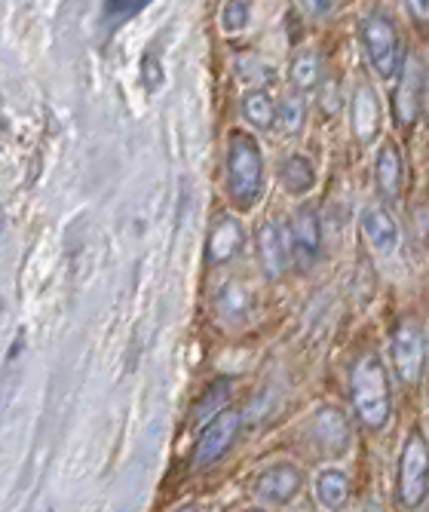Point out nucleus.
<instances>
[{
    "label": "nucleus",
    "mask_w": 429,
    "mask_h": 512,
    "mask_svg": "<svg viewBox=\"0 0 429 512\" xmlns=\"http://www.w3.org/2000/svg\"><path fill=\"white\" fill-rule=\"evenodd\" d=\"M246 227L240 218H233V215H218L212 221V230H209V237H206V258L209 264H230L236 255H240L246 249Z\"/></svg>",
    "instance_id": "nucleus-11"
},
{
    "label": "nucleus",
    "mask_w": 429,
    "mask_h": 512,
    "mask_svg": "<svg viewBox=\"0 0 429 512\" xmlns=\"http://www.w3.org/2000/svg\"><path fill=\"white\" fill-rule=\"evenodd\" d=\"M141 0H132V4H105V16L108 19H129V16H135V13H141Z\"/></svg>",
    "instance_id": "nucleus-27"
},
{
    "label": "nucleus",
    "mask_w": 429,
    "mask_h": 512,
    "mask_svg": "<svg viewBox=\"0 0 429 512\" xmlns=\"http://www.w3.org/2000/svg\"><path fill=\"white\" fill-rule=\"evenodd\" d=\"M304 7H307L310 16H325V13H331V7H335V4H304Z\"/></svg>",
    "instance_id": "nucleus-28"
},
{
    "label": "nucleus",
    "mask_w": 429,
    "mask_h": 512,
    "mask_svg": "<svg viewBox=\"0 0 429 512\" xmlns=\"http://www.w3.org/2000/svg\"><path fill=\"white\" fill-rule=\"evenodd\" d=\"M233 68H236V74H240V80H243V83H264V80L270 83V77H273V71H270L258 56H252V53L236 56Z\"/></svg>",
    "instance_id": "nucleus-23"
},
{
    "label": "nucleus",
    "mask_w": 429,
    "mask_h": 512,
    "mask_svg": "<svg viewBox=\"0 0 429 512\" xmlns=\"http://www.w3.org/2000/svg\"><path fill=\"white\" fill-rule=\"evenodd\" d=\"M249 25V4H240V0H230L221 10V28L227 34H240Z\"/></svg>",
    "instance_id": "nucleus-24"
},
{
    "label": "nucleus",
    "mask_w": 429,
    "mask_h": 512,
    "mask_svg": "<svg viewBox=\"0 0 429 512\" xmlns=\"http://www.w3.org/2000/svg\"><path fill=\"white\" fill-rule=\"evenodd\" d=\"M289 80L295 86V92H313L322 86V59L316 53H298L292 68H289Z\"/></svg>",
    "instance_id": "nucleus-20"
},
{
    "label": "nucleus",
    "mask_w": 429,
    "mask_h": 512,
    "mask_svg": "<svg viewBox=\"0 0 429 512\" xmlns=\"http://www.w3.org/2000/svg\"><path fill=\"white\" fill-rule=\"evenodd\" d=\"M243 512H267L264 506H249V509H243Z\"/></svg>",
    "instance_id": "nucleus-32"
},
{
    "label": "nucleus",
    "mask_w": 429,
    "mask_h": 512,
    "mask_svg": "<svg viewBox=\"0 0 429 512\" xmlns=\"http://www.w3.org/2000/svg\"><path fill=\"white\" fill-rule=\"evenodd\" d=\"M423 80L426 68L417 59H408L393 92V117L402 129H411L423 114Z\"/></svg>",
    "instance_id": "nucleus-8"
},
{
    "label": "nucleus",
    "mask_w": 429,
    "mask_h": 512,
    "mask_svg": "<svg viewBox=\"0 0 429 512\" xmlns=\"http://www.w3.org/2000/svg\"><path fill=\"white\" fill-rule=\"evenodd\" d=\"M310 445H316L319 454L325 457H341L350 445V421L341 408H319L313 421L307 424Z\"/></svg>",
    "instance_id": "nucleus-9"
},
{
    "label": "nucleus",
    "mask_w": 429,
    "mask_h": 512,
    "mask_svg": "<svg viewBox=\"0 0 429 512\" xmlns=\"http://www.w3.org/2000/svg\"><path fill=\"white\" fill-rule=\"evenodd\" d=\"M276 178H279V184H282L285 191L295 194V197H301V194L313 191V184H316V169H313V163H310L307 157L292 154V157H285V160L279 163Z\"/></svg>",
    "instance_id": "nucleus-16"
},
{
    "label": "nucleus",
    "mask_w": 429,
    "mask_h": 512,
    "mask_svg": "<svg viewBox=\"0 0 429 512\" xmlns=\"http://www.w3.org/2000/svg\"><path fill=\"white\" fill-rule=\"evenodd\" d=\"M175 512H197V506H194V503H184V506H178Z\"/></svg>",
    "instance_id": "nucleus-31"
},
{
    "label": "nucleus",
    "mask_w": 429,
    "mask_h": 512,
    "mask_svg": "<svg viewBox=\"0 0 429 512\" xmlns=\"http://www.w3.org/2000/svg\"><path fill=\"white\" fill-rule=\"evenodd\" d=\"M304 488V473L295 463H273L255 479V497L273 506L292 503Z\"/></svg>",
    "instance_id": "nucleus-10"
},
{
    "label": "nucleus",
    "mask_w": 429,
    "mask_h": 512,
    "mask_svg": "<svg viewBox=\"0 0 429 512\" xmlns=\"http://www.w3.org/2000/svg\"><path fill=\"white\" fill-rule=\"evenodd\" d=\"M374 184L384 200H399L405 184V160L396 142H384L374 160Z\"/></svg>",
    "instance_id": "nucleus-15"
},
{
    "label": "nucleus",
    "mask_w": 429,
    "mask_h": 512,
    "mask_svg": "<svg viewBox=\"0 0 429 512\" xmlns=\"http://www.w3.org/2000/svg\"><path fill=\"white\" fill-rule=\"evenodd\" d=\"M227 191L233 206L243 212L255 209L264 194V157L258 142L243 129L227 138Z\"/></svg>",
    "instance_id": "nucleus-2"
},
{
    "label": "nucleus",
    "mask_w": 429,
    "mask_h": 512,
    "mask_svg": "<svg viewBox=\"0 0 429 512\" xmlns=\"http://www.w3.org/2000/svg\"><path fill=\"white\" fill-rule=\"evenodd\" d=\"M359 227H362L365 240L371 243V249L380 252V255H393L399 249V243H402L399 221L384 206H365L362 215H359Z\"/></svg>",
    "instance_id": "nucleus-13"
},
{
    "label": "nucleus",
    "mask_w": 429,
    "mask_h": 512,
    "mask_svg": "<svg viewBox=\"0 0 429 512\" xmlns=\"http://www.w3.org/2000/svg\"><path fill=\"white\" fill-rule=\"evenodd\" d=\"M307 123V102L301 92H289L282 102H279V129L282 132H301Z\"/></svg>",
    "instance_id": "nucleus-22"
},
{
    "label": "nucleus",
    "mask_w": 429,
    "mask_h": 512,
    "mask_svg": "<svg viewBox=\"0 0 429 512\" xmlns=\"http://www.w3.org/2000/svg\"><path fill=\"white\" fill-rule=\"evenodd\" d=\"M426 356H429V344L420 332V325L414 319H402L393 329V338H390L393 371L399 375L402 384H417L423 378Z\"/></svg>",
    "instance_id": "nucleus-5"
},
{
    "label": "nucleus",
    "mask_w": 429,
    "mask_h": 512,
    "mask_svg": "<svg viewBox=\"0 0 429 512\" xmlns=\"http://www.w3.org/2000/svg\"><path fill=\"white\" fill-rule=\"evenodd\" d=\"M240 111H243L246 123L255 126V129H273L279 123V102L270 96L267 89L246 92L243 102H240Z\"/></svg>",
    "instance_id": "nucleus-18"
},
{
    "label": "nucleus",
    "mask_w": 429,
    "mask_h": 512,
    "mask_svg": "<svg viewBox=\"0 0 429 512\" xmlns=\"http://www.w3.org/2000/svg\"><path fill=\"white\" fill-rule=\"evenodd\" d=\"M411 22L417 28H423V34H429V0H411V4H405Z\"/></svg>",
    "instance_id": "nucleus-25"
},
{
    "label": "nucleus",
    "mask_w": 429,
    "mask_h": 512,
    "mask_svg": "<svg viewBox=\"0 0 429 512\" xmlns=\"http://www.w3.org/2000/svg\"><path fill=\"white\" fill-rule=\"evenodd\" d=\"M350 476L344 473V470H338V467H328V470H322L319 473V479H316V500L325 506V509H331V512H338V509H344L347 506V500H350Z\"/></svg>",
    "instance_id": "nucleus-17"
},
{
    "label": "nucleus",
    "mask_w": 429,
    "mask_h": 512,
    "mask_svg": "<svg viewBox=\"0 0 429 512\" xmlns=\"http://www.w3.org/2000/svg\"><path fill=\"white\" fill-rule=\"evenodd\" d=\"M255 249H258V264L267 279H276L285 273L292 258L289 234H282V227L276 221H261L258 234H255Z\"/></svg>",
    "instance_id": "nucleus-12"
},
{
    "label": "nucleus",
    "mask_w": 429,
    "mask_h": 512,
    "mask_svg": "<svg viewBox=\"0 0 429 512\" xmlns=\"http://www.w3.org/2000/svg\"><path fill=\"white\" fill-rule=\"evenodd\" d=\"M359 512H387V509H384V506H380L377 500H368V503H365V506H362Z\"/></svg>",
    "instance_id": "nucleus-29"
},
{
    "label": "nucleus",
    "mask_w": 429,
    "mask_h": 512,
    "mask_svg": "<svg viewBox=\"0 0 429 512\" xmlns=\"http://www.w3.org/2000/svg\"><path fill=\"white\" fill-rule=\"evenodd\" d=\"M230 378H221V381H212L206 390H203V396H200V402L194 405V411H190V421H194V424H200V421H212V417L215 414H221L224 408V402L230 399Z\"/></svg>",
    "instance_id": "nucleus-21"
},
{
    "label": "nucleus",
    "mask_w": 429,
    "mask_h": 512,
    "mask_svg": "<svg viewBox=\"0 0 429 512\" xmlns=\"http://www.w3.org/2000/svg\"><path fill=\"white\" fill-rule=\"evenodd\" d=\"M141 77H145L148 89H160V83H163V68H160L157 56H145V62H141Z\"/></svg>",
    "instance_id": "nucleus-26"
},
{
    "label": "nucleus",
    "mask_w": 429,
    "mask_h": 512,
    "mask_svg": "<svg viewBox=\"0 0 429 512\" xmlns=\"http://www.w3.org/2000/svg\"><path fill=\"white\" fill-rule=\"evenodd\" d=\"M350 126H353V135L359 138L362 145H371L377 132H380V99L374 86L368 83H359L353 89V99H350Z\"/></svg>",
    "instance_id": "nucleus-14"
},
{
    "label": "nucleus",
    "mask_w": 429,
    "mask_h": 512,
    "mask_svg": "<svg viewBox=\"0 0 429 512\" xmlns=\"http://www.w3.org/2000/svg\"><path fill=\"white\" fill-rule=\"evenodd\" d=\"M243 427V414L236 408H224L221 414H215L212 421L203 427L197 448H194V470H206L212 463H218L240 436Z\"/></svg>",
    "instance_id": "nucleus-6"
},
{
    "label": "nucleus",
    "mask_w": 429,
    "mask_h": 512,
    "mask_svg": "<svg viewBox=\"0 0 429 512\" xmlns=\"http://www.w3.org/2000/svg\"><path fill=\"white\" fill-rule=\"evenodd\" d=\"M429 497V442L423 430H411L396 467V500L405 509H420Z\"/></svg>",
    "instance_id": "nucleus-4"
},
{
    "label": "nucleus",
    "mask_w": 429,
    "mask_h": 512,
    "mask_svg": "<svg viewBox=\"0 0 429 512\" xmlns=\"http://www.w3.org/2000/svg\"><path fill=\"white\" fill-rule=\"evenodd\" d=\"M249 310H252V304H249V292H246L243 286L227 283V286L218 289V295H215V313H218L227 325H240V322H246V319H249Z\"/></svg>",
    "instance_id": "nucleus-19"
},
{
    "label": "nucleus",
    "mask_w": 429,
    "mask_h": 512,
    "mask_svg": "<svg viewBox=\"0 0 429 512\" xmlns=\"http://www.w3.org/2000/svg\"><path fill=\"white\" fill-rule=\"evenodd\" d=\"M423 108L429 111V68H426V80H423Z\"/></svg>",
    "instance_id": "nucleus-30"
},
{
    "label": "nucleus",
    "mask_w": 429,
    "mask_h": 512,
    "mask_svg": "<svg viewBox=\"0 0 429 512\" xmlns=\"http://www.w3.org/2000/svg\"><path fill=\"white\" fill-rule=\"evenodd\" d=\"M289 246L292 258L298 261L301 270H310L319 255H322V218L319 209L310 203H301L289 221Z\"/></svg>",
    "instance_id": "nucleus-7"
},
{
    "label": "nucleus",
    "mask_w": 429,
    "mask_h": 512,
    "mask_svg": "<svg viewBox=\"0 0 429 512\" xmlns=\"http://www.w3.org/2000/svg\"><path fill=\"white\" fill-rule=\"evenodd\" d=\"M359 37H362V50L371 62V68L377 71L380 80H396L405 68V46H402V34L396 28V22L387 13H368L359 22Z\"/></svg>",
    "instance_id": "nucleus-3"
},
{
    "label": "nucleus",
    "mask_w": 429,
    "mask_h": 512,
    "mask_svg": "<svg viewBox=\"0 0 429 512\" xmlns=\"http://www.w3.org/2000/svg\"><path fill=\"white\" fill-rule=\"evenodd\" d=\"M350 402L359 424L371 433L384 430L393 414V387L377 353H362L350 368Z\"/></svg>",
    "instance_id": "nucleus-1"
}]
</instances>
